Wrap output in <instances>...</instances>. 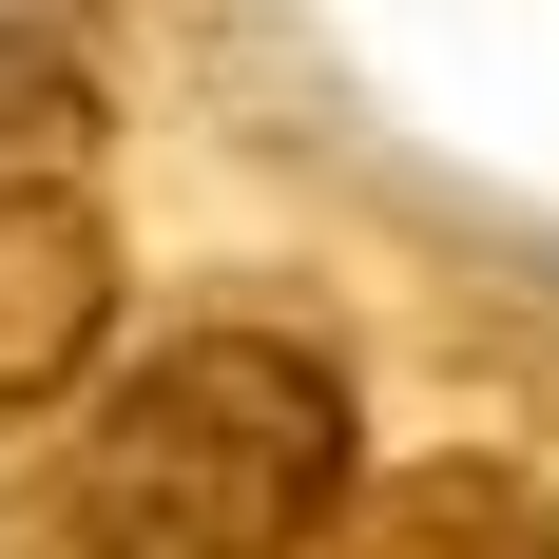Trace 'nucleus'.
<instances>
[{
	"instance_id": "3",
	"label": "nucleus",
	"mask_w": 559,
	"mask_h": 559,
	"mask_svg": "<svg viewBox=\"0 0 559 559\" xmlns=\"http://www.w3.org/2000/svg\"><path fill=\"white\" fill-rule=\"evenodd\" d=\"M289 559H559V502H540V463L463 444V463H405V483L329 502Z\"/></svg>"
},
{
	"instance_id": "4",
	"label": "nucleus",
	"mask_w": 559,
	"mask_h": 559,
	"mask_svg": "<svg viewBox=\"0 0 559 559\" xmlns=\"http://www.w3.org/2000/svg\"><path fill=\"white\" fill-rule=\"evenodd\" d=\"M78 155H97V78L39 20H0V174H78Z\"/></svg>"
},
{
	"instance_id": "5",
	"label": "nucleus",
	"mask_w": 559,
	"mask_h": 559,
	"mask_svg": "<svg viewBox=\"0 0 559 559\" xmlns=\"http://www.w3.org/2000/svg\"><path fill=\"white\" fill-rule=\"evenodd\" d=\"M0 20H20V0H0Z\"/></svg>"
},
{
	"instance_id": "1",
	"label": "nucleus",
	"mask_w": 559,
	"mask_h": 559,
	"mask_svg": "<svg viewBox=\"0 0 559 559\" xmlns=\"http://www.w3.org/2000/svg\"><path fill=\"white\" fill-rule=\"evenodd\" d=\"M347 347L213 309L135 347L0 463V559H289L347 502Z\"/></svg>"
},
{
	"instance_id": "2",
	"label": "nucleus",
	"mask_w": 559,
	"mask_h": 559,
	"mask_svg": "<svg viewBox=\"0 0 559 559\" xmlns=\"http://www.w3.org/2000/svg\"><path fill=\"white\" fill-rule=\"evenodd\" d=\"M116 347V231L78 174H0V444L58 425Z\"/></svg>"
}]
</instances>
